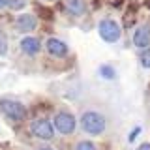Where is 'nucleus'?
<instances>
[{
  "label": "nucleus",
  "instance_id": "nucleus-1",
  "mask_svg": "<svg viewBox=\"0 0 150 150\" xmlns=\"http://www.w3.org/2000/svg\"><path fill=\"white\" fill-rule=\"evenodd\" d=\"M79 128L90 137H101L107 131V116L98 109H84L77 120Z\"/></svg>",
  "mask_w": 150,
  "mask_h": 150
},
{
  "label": "nucleus",
  "instance_id": "nucleus-2",
  "mask_svg": "<svg viewBox=\"0 0 150 150\" xmlns=\"http://www.w3.org/2000/svg\"><path fill=\"white\" fill-rule=\"evenodd\" d=\"M53 126H54V131L62 137H71V135L77 131V118L71 111L68 109H60L54 112V118H53Z\"/></svg>",
  "mask_w": 150,
  "mask_h": 150
},
{
  "label": "nucleus",
  "instance_id": "nucleus-3",
  "mask_svg": "<svg viewBox=\"0 0 150 150\" xmlns=\"http://www.w3.org/2000/svg\"><path fill=\"white\" fill-rule=\"evenodd\" d=\"M0 112L13 122H21L28 116V109L25 103L19 100H9V98L0 100Z\"/></svg>",
  "mask_w": 150,
  "mask_h": 150
},
{
  "label": "nucleus",
  "instance_id": "nucleus-4",
  "mask_svg": "<svg viewBox=\"0 0 150 150\" xmlns=\"http://www.w3.org/2000/svg\"><path fill=\"white\" fill-rule=\"evenodd\" d=\"M28 129H30V133L34 135L36 139H40V141H53L54 133H56L53 122H51L49 118H43V116H38V118L30 120Z\"/></svg>",
  "mask_w": 150,
  "mask_h": 150
},
{
  "label": "nucleus",
  "instance_id": "nucleus-5",
  "mask_svg": "<svg viewBox=\"0 0 150 150\" xmlns=\"http://www.w3.org/2000/svg\"><path fill=\"white\" fill-rule=\"evenodd\" d=\"M98 34L105 43H118L122 38V28L115 19H101L98 23Z\"/></svg>",
  "mask_w": 150,
  "mask_h": 150
},
{
  "label": "nucleus",
  "instance_id": "nucleus-6",
  "mask_svg": "<svg viewBox=\"0 0 150 150\" xmlns=\"http://www.w3.org/2000/svg\"><path fill=\"white\" fill-rule=\"evenodd\" d=\"M45 49L49 56H53V58H66V56L69 54V47L66 41H62L60 38H49V40L45 41Z\"/></svg>",
  "mask_w": 150,
  "mask_h": 150
},
{
  "label": "nucleus",
  "instance_id": "nucleus-7",
  "mask_svg": "<svg viewBox=\"0 0 150 150\" xmlns=\"http://www.w3.org/2000/svg\"><path fill=\"white\" fill-rule=\"evenodd\" d=\"M15 28L21 32V34H30V32H34L36 28H38L36 15H32V13H21V15H17Z\"/></svg>",
  "mask_w": 150,
  "mask_h": 150
},
{
  "label": "nucleus",
  "instance_id": "nucleus-8",
  "mask_svg": "<svg viewBox=\"0 0 150 150\" xmlns=\"http://www.w3.org/2000/svg\"><path fill=\"white\" fill-rule=\"evenodd\" d=\"M19 47H21L23 54L36 56V54H40V51H41V41H40V38H36V36H25L19 41Z\"/></svg>",
  "mask_w": 150,
  "mask_h": 150
},
{
  "label": "nucleus",
  "instance_id": "nucleus-9",
  "mask_svg": "<svg viewBox=\"0 0 150 150\" xmlns=\"http://www.w3.org/2000/svg\"><path fill=\"white\" fill-rule=\"evenodd\" d=\"M131 40H133V45L137 49H146V47H150V25L137 26Z\"/></svg>",
  "mask_w": 150,
  "mask_h": 150
},
{
  "label": "nucleus",
  "instance_id": "nucleus-10",
  "mask_svg": "<svg viewBox=\"0 0 150 150\" xmlns=\"http://www.w3.org/2000/svg\"><path fill=\"white\" fill-rule=\"evenodd\" d=\"M66 9H68L69 15L81 17L84 11H86V6H84L83 0H66Z\"/></svg>",
  "mask_w": 150,
  "mask_h": 150
},
{
  "label": "nucleus",
  "instance_id": "nucleus-11",
  "mask_svg": "<svg viewBox=\"0 0 150 150\" xmlns=\"http://www.w3.org/2000/svg\"><path fill=\"white\" fill-rule=\"evenodd\" d=\"M98 73H100V77L105 79V81H112V79H116V69L112 68L111 64H101Z\"/></svg>",
  "mask_w": 150,
  "mask_h": 150
},
{
  "label": "nucleus",
  "instance_id": "nucleus-12",
  "mask_svg": "<svg viewBox=\"0 0 150 150\" xmlns=\"http://www.w3.org/2000/svg\"><path fill=\"white\" fill-rule=\"evenodd\" d=\"M75 150H98L96 148V143L90 139H81L77 141V144H75Z\"/></svg>",
  "mask_w": 150,
  "mask_h": 150
},
{
  "label": "nucleus",
  "instance_id": "nucleus-13",
  "mask_svg": "<svg viewBox=\"0 0 150 150\" xmlns=\"http://www.w3.org/2000/svg\"><path fill=\"white\" fill-rule=\"evenodd\" d=\"M139 60H141V66H143V68L150 69V47H146V49H143V51H141Z\"/></svg>",
  "mask_w": 150,
  "mask_h": 150
},
{
  "label": "nucleus",
  "instance_id": "nucleus-14",
  "mask_svg": "<svg viewBox=\"0 0 150 150\" xmlns=\"http://www.w3.org/2000/svg\"><path fill=\"white\" fill-rule=\"evenodd\" d=\"M25 6H26V0H6V8L13 9V11H17V9H25Z\"/></svg>",
  "mask_w": 150,
  "mask_h": 150
},
{
  "label": "nucleus",
  "instance_id": "nucleus-15",
  "mask_svg": "<svg viewBox=\"0 0 150 150\" xmlns=\"http://www.w3.org/2000/svg\"><path fill=\"white\" fill-rule=\"evenodd\" d=\"M8 53V40H6V34L0 30V56H4Z\"/></svg>",
  "mask_w": 150,
  "mask_h": 150
},
{
  "label": "nucleus",
  "instance_id": "nucleus-16",
  "mask_svg": "<svg viewBox=\"0 0 150 150\" xmlns=\"http://www.w3.org/2000/svg\"><path fill=\"white\" fill-rule=\"evenodd\" d=\"M139 133H141V128H139V126H137V128H135V129H133V131H131V133L128 135V141H133V139L137 137Z\"/></svg>",
  "mask_w": 150,
  "mask_h": 150
},
{
  "label": "nucleus",
  "instance_id": "nucleus-17",
  "mask_svg": "<svg viewBox=\"0 0 150 150\" xmlns=\"http://www.w3.org/2000/svg\"><path fill=\"white\" fill-rule=\"evenodd\" d=\"M135 150H150V143H141Z\"/></svg>",
  "mask_w": 150,
  "mask_h": 150
},
{
  "label": "nucleus",
  "instance_id": "nucleus-18",
  "mask_svg": "<svg viewBox=\"0 0 150 150\" xmlns=\"http://www.w3.org/2000/svg\"><path fill=\"white\" fill-rule=\"evenodd\" d=\"M38 150H56V148H53V146H40Z\"/></svg>",
  "mask_w": 150,
  "mask_h": 150
},
{
  "label": "nucleus",
  "instance_id": "nucleus-19",
  "mask_svg": "<svg viewBox=\"0 0 150 150\" xmlns=\"http://www.w3.org/2000/svg\"><path fill=\"white\" fill-rule=\"evenodd\" d=\"M4 8H6V0H0V11H2Z\"/></svg>",
  "mask_w": 150,
  "mask_h": 150
},
{
  "label": "nucleus",
  "instance_id": "nucleus-20",
  "mask_svg": "<svg viewBox=\"0 0 150 150\" xmlns=\"http://www.w3.org/2000/svg\"><path fill=\"white\" fill-rule=\"evenodd\" d=\"M45 2H54V0H45Z\"/></svg>",
  "mask_w": 150,
  "mask_h": 150
}]
</instances>
